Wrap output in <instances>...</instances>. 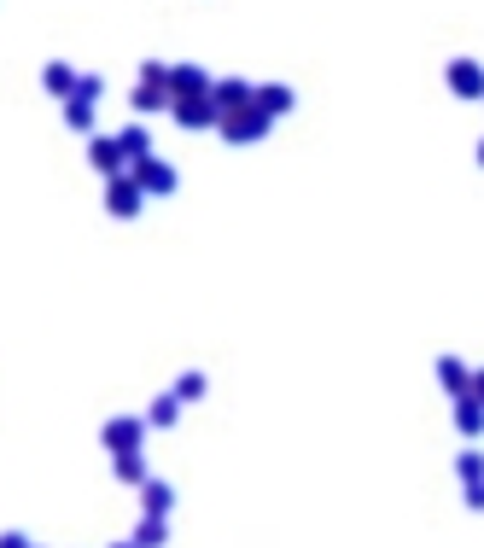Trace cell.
<instances>
[{
    "mask_svg": "<svg viewBox=\"0 0 484 548\" xmlns=\"http://www.w3.org/2000/svg\"><path fill=\"white\" fill-rule=\"evenodd\" d=\"M47 88L64 93V88H71V71H59V64H53V71H47Z\"/></svg>",
    "mask_w": 484,
    "mask_h": 548,
    "instance_id": "obj_1",
    "label": "cell"
}]
</instances>
